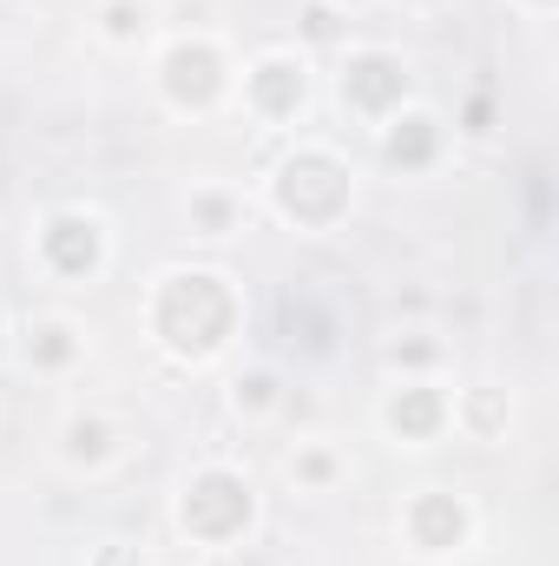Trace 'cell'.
Instances as JSON below:
<instances>
[{
    "mask_svg": "<svg viewBox=\"0 0 559 566\" xmlns=\"http://www.w3.org/2000/svg\"><path fill=\"white\" fill-rule=\"evenodd\" d=\"M165 86L178 93V99H211L218 86H224V73H218V53L211 46H171V60H165Z\"/></svg>",
    "mask_w": 559,
    "mask_h": 566,
    "instance_id": "obj_2",
    "label": "cell"
},
{
    "mask_svg": "<svg viewBox=\"0 0 559 566\" xmlns=\"http://www.w3.org/2000/svg\"><path fill=\"white\" fill-rule=\"evenodd\" d=\"M395 93H402V66H395L389 53H356V60H349V73H342V99H349V106H369V113H376V106H389Z\"/></svg>",
    "mask_w": 559,
    "mask_h": 566,
    "instance_id": "obj_1",
    "label": "cell"
},
{
    "mask_svg": "<svg viewBox=\"0 0 559 566\" xmlns=\"http://www.w3.org/2000/svg\"><path fill=\"white\" fill-rule=\"evenodd\" d=\"M251 106L271 113V119L296 113V106H303V66H296V60H264V66L251 73Z\"/></svg>",
    "mask_w": 559,
    "mask_h": 566,
    "instance_id": "obj_3",
    "label": "cell"
},
{
    "mask_svg": "<svg viewBox=\"0 0 559 566\" xmlns=\"http://www.w3.org/2000/svg\"><path fill=\"white\" fill-rule=\"evenodd\" d=\"M106 33H113V40H133V33H145V7H133V0H113V7H106Z\"/></svg>",
    "mask_w": 559,
    "mask_h": 566,
    "instance_id": "obj_5",
    "label": "cell"
},
{
    "mask_svg": "<svg viewBox=\"0 0 559 566\" xmlns=\"http://www.w3.org/2000/svg\"><path fill=\"white\" fill-rule=\"evenodd\" d=\"M46 258L80 277V271L99 258V224H93V218H53V224H46Z\"/></svg>",
    "mask_w": 559,
    "mask_h": 566,
    "instance_id": "obj_4",
    "label": "cell"
}]
</instances>
